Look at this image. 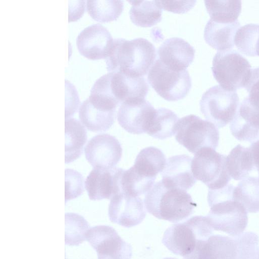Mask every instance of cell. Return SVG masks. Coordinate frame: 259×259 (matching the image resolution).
Segmentation results:
<instances>
[{
	"label": "cell",
	"instance_id": "obj_1",
	"mask_svg": "<svg viewBox=\"0 0 259 259\" xmlns=\"http://www.w3.org/2000/svg\"><path fill=\"white\" fill-rule=\"evenodd\" d=\"M156 57L154 46L145 38L114 39L105 59L107 70L109 72L141 77L149 71Z\"/></svg>",
	"mask_w": 259,
	"mask_h": 259
},
{
	"label": "cell",
	"instance_id": "obj_2",
	"mask_svg": "<svg viewBox=\"0 0 259 259\" xmlns=\"http://www.w3.org/2000/svg\"><path fill=\"white\" fill-rule=\"evenodd\" d=\"M234 187L228 184L218 190H209L207 201L210 210L206 217L212 229L232 237L242 234L247 223V211L233 198Z\"/></svg>",
	"mask_w": 259,
	"mask_h": 259
},
{
	"label": "cell",
	"instance_id": "obj_3",
	"mask_svg": "<svg viewBox=\"0 0 259 259\" xmlns=\"http://www.w3.org/2000/svg\"><path fill=\"white\" fill-rule=\"evenodd\" d=\"M147 210L155 217L172 223L187 219L197 206L186 191L156 183L146 194Z\"/></svg>",
	"mask_w": 259,
	"mask_h": 259
},
{
	"label": "cell",
	"instance_id": "obj_4",
	"mask_svg": "<svg viewBox=\"0 0 259 259\" xmlns=\"http://www.w3.org/2000/svg\"><path fill=\"white\" fill-rule=\"evenodd\" d=\"M213 230L206 217L194 216L167 228L162 242L171 252L184 257L191 254L200 241L213 235Z\"/></svg>",
	"mask_w": 259,
	"mask_h": 259
},
{
	"label": "cell",
	"instance_id": "obj_5",
	"mask_svg": "<svg viewBox=\"0 0 259 259\" xmlns=\"http://www.w3.org/2000/svg\"><path fill=\"white\" fill-rule=\"evenodd\" d=\"M149 86L144 78L133 77L120 72H109L97 79L90 95L111 101L117 105L131 99H145Z\"/></svg>",
	"mask_w": 259,
	"mask_h": 259
},
{
	"label": "cell",
	"instance_id": "obj_6",
	"mask_svg": "<svg viewBox=\"0 0 259 259\" xmlns=\"http://www.w3.org/2000/svg\"><path fill=\"white\" fill-rule=\"evenodd\" d=\"M251 66L237 51H218L213 57L211 70L213 75L224 89L235 91L245 86L251 71Z\"/></svg>",
	"mask_w": 259,
	"mask_h": 259
},
{
	"label": "cell",
	"instance_id": "obj_7",
	"mask_svg": "<svg viewBox=\"0 0 259 259\" xmlns=\"http://www.w3.org/2000/svg\"><path fill=\"white\" fill-rule=\"evenodd\" d=\"M175 135L176 141L192 153L205 147L215 150L219 144L218 128L211 122L195 115L179 119Z\"/></svg>",
	"mask_w": 259,
	"mask_h": 259
},
{
	"label": "cell",
	"instance_id": "obj_8",
	"mask_svg": "<svg viewBox=\"0 0 259 259\" xmlns=\"http://www.w3.org/2000/svg\"><path fill=\"white\" fill-rule=\"evenodd\" d=\"M239 99L235 91H229L220 85L207 90L200 101V111L206 119L217 128L231 123L239 108Z\"/></svg>",
	"mask_w": 259,
	"mask_h": 259
},
{
	"label": "cell",
	"instance_id": "obj_9",
	"mask_svg": "<svg viewBox=\"0 0 259 259\" xmlns=\"http://www.w3.org/2000/svg\"><path fill=\"white\" fill-rule=\"evenodd\" d=\"M148 79L156 92L168 101H176L184 98L189 93L192 84L187 70L174 71L158 59L150 69Z\"/></svg>",
	"mask_w": 259,
	"mask_h": 259
},
{
	"label": "cell",
	"instance_id": "obj_10",
	"mask_svg": "<svg viewBox=\"0 0 259 259\" xmlns=\"http://www.w3.org/2000/svg\"><path fill=\"white\" fill-rule=\"evenodd\" d=\"M226 158L225 155L211 148L201 149L192 160L191 170L194 177L205 184L209 190L225 187L231 179L226 169Z\"/></svg>",
	"mask_w": 259,
	"mask_h": 259
},
{
	"label": "cell",
	"instance_id": "obj_11",
	"mask_svg": "<svg viewBox=\"0 0 259 259\" xmlns=\"http://www.w3.org/2000/svg\"><path fill=\"white\" fill-rule=\"evenodd\" d=\"M85 240L98 254V259H131L132 247L116 230L109 226L100 225L89 229Z\"/></svg>",
	"mask_w": 259,
	"mask_h": 259
},
{
	"label": "cell",
	"instance_id": "obj_12",
	"mask_svg": "<svg viewBox=\"0 0 259 259\" xmlns=\"http://www.w3.org/2000/svg\"><path fill=\"white\" fill-rule=\"evenodd\" d=\"M118 106L109 100L90 95L79 107V118L89 130L105 132L114 123Z\"/></svg>",
	"mask_w": 259,
	"mask_h": 259
},
{
	"label": "cell",
	"instance_id": "obj_13",
	"mask_svg": "<svg viewBox=\"0 0 259 259\" xmlns=\"http://www.w3.org/2000/svg\"><path fill=\"white\" fill-rule=\"evenodd\" d=\"M84 153L87 160L94 168L111 169L120 160L122 149L115 137L103 134L88 142Z\"/></svg>",
	"mask_w": 259,
	"mask_h": 259
},
{
	"label": "cell",
	"instance_id": "obj_14",
	"mask_svg": "<svg viewBox=\"0 0 259 259\" xmlns=\"http://www.w3.org/2000/svg\"><path fill=\"white\" fill-rule=\"evenodd\" d=\"M155 111L151 103L145 99H131L120 105L117 120L126 132L140 135L146 133Z\"/></svg>",
	"mask_w": 259,
	"mask_h": 259
},
{
	"label": "cell",
	"instance_id": "obj_15",
	"mask_svg": "<svg viewBox=\"0 0 259 259\" xmlns=\"http://www.w3.org/2000/svg\"><path fill=\"white\" fill-rule=\"evenodd\" d=\"M108 215L112 223L130 228L141 223L146 212L141 198L120 192L110 199Z\"/></svg>",
	"mask_w": 259,
	"mask_h": 259
},
{
	"label": "cell",
	"instance_id": "obj_16",
	"mask_svg": "<svg viewBox=\"0 0 259 259\" xmlns=\"http://www.w3.org/2000/svg\"><path fill=\"white\" fill-rule=\"evenodd\" d=\"M113 39L109 31L99 24L85 27L78 34L76 45L80 54L88 59H106Z\"/></svg>",
	"mask_w": 259,
	"mask_h": 259
},
{
	"label": "cell",
	"instance_id": "obj_17",
	"mask_svg": "<svg viewBox=\"0 0 259 259\" xmlns=\"http://www.w3.org/2000/svg\"><path fill=\"white\" fill-rule=\"evenodd\" d=\"M123 169L94 168L85 181V187L91 200L110 199L120 191V182Z\"/></svg>",
	"mask_w": 259,
	"mask_h": 259
},
{
	"label": "cell",
	"instance_id": "obj_18",
	"mask_svg": "<svg viewBox=\"0 0 259 259\" xmlns=\"http://www.w3.org/2000/svg\"><path fill=\"white\" fill-rule=\"evenodd\" d=\"M195 50L188 42L179 37L165 40L159 48L158 59L169 69L182 71L193 62Z\"/></svg>",
	"mask_w": 259,
	"mask_h": 259
},
{
	"label": "cell",
	"instance_id": "obj_19",
	"mask_svg": "<svg viewBox=\"0 0 259 259\" xmlns=\"http://www.w3.org/2000/svg\"><path fill=\"white\" fill-rule=\"evenodd\" d=\"M192 158L186 154L169 157L161 172L165 185L187 191L196 183L191 170Z\"/></svg>",
	"mask_w": 259,
	"mask_h": 259
},
{
	"label": "cell",
	"instance_id": "obj_20",
	"mask_svg": "<svg viewBox=\"0 0 259 259\" xmlns=\"http://www.w3.org/2000/svg\"><path fill=\"white\" fill-rule=\"evenodd\" d=\"M236 246L233 238L212 235L200 241L195 250L184 259H235Z\"/></svg>",
	"mask_w": 259,
	"mask_h": 259
},
{
	"label": "cell",
	"instance_id": "obj_21",
	"mask_svg": "<svg viewBox=\"0 0 259 259\" xmlns=\"http://www.w3.org/2000/svg\"><path fill=\"white\" fill-rule=\"evenodd\" d=\"M240 27L237 20L231 23H220L210 19L204 31L206 42L218 51L231 50L234 46V38Z\"/></svg>",
	"mask_w": 259,
	"mask_h": 259
},
{
	"label": "cell",
	"instance_id": "obj_22",
	"mask_svg": "<svg viewBox=\"0 0 259 259\" xmlns=\"http://www.w3.org/2000/svg\"><path fill=\"white\" fill-rule=\"evenodd\" d=\"M226 167L230 177L235 180L248 177L256 169L250 147L239 144L232 149L226 157Z\"/></svg>",
	"mask_w": 259,
	"mask_h": 259
},
{
	"label": "cell",
	"instance_id": "obj_23",
	"mask_svg": "<svg viewBox=\"0 0 259 259\" xmlns=\"http://www.w3.org/2000/svg\"><path fill=\"white\" fill-rule=\"evenodd\" d=\"M65 162L70 163L82 154L87 140V131L80 121L68 118L65 121Z\"/></svg>",
	"mask_w": 259,
	"mask_h": 259
},
{
	"label": "cell",
	"instance_id": "obj_24",
	"mask_svg": "<svg viewBox=\"0 0 259 259\" xmlns=\"http://www.w3.org/2000/svg\"><path fill=\"white\" fill-rule=\"evenodd\" d=\"M166 162L165 156L160 149L149 147L139 152L133 167L140 175L155 179L158 173L163 170Z\"/></svg>",
	"mask_w": 259,
	"mask_h": 259
},
{
	"label": "cell",
	"instance_id": "obj_25",
	"mask_svg": "<svg viewBox=\"0 0 259 259\" xmlns=\"http://www.w3.org/2000/svg\"><path fill=\"white\" fill-rule=\"evenodd\" d=\"M132 5L130 10L132 22L137 26L150 27L162 19V8L157 1H130Z\"/></svg>",
	"mask_w": 259,
	"mask_h": 259
},
{
	"label": "cell",
	"instance_id": "obj_26",
	"mask_svg": "<svg viewBox=\"0 0 259 259\" xmlns=\"http://www.w3.org/2000/svg\"><path fill=\"white\" fill-rule=\"evenodd\" d=\"M179 120L177 115L169 109L165 108L156 109L146 133L160 140L169 138L175 134Z\"/></svg>",
	"mask_w": 259,
	"mask_h": 259
},
{
	"label": "cell",
	"instance_id": "obj_27",
	"mask_svg": "<svg viewBox=\"0 0 259 259\" xmlns=\"http://www.w3.org/2000/svg\"><path fill=\"white\" fill-rule=\"evenodd\" d=\"M234 200L240 202L248 212L259 211V181L258 177H248L234 187Z\"/></svg>",
	"mask_w": 259,
	"mask_h": 259
},
{
	"label": "cell",
	"instance_id": "obj_28",
	"mask_svg": "<svg viewBox=\"0 0 259 259\" xmlns=\"http://www.w3.org/2000/svg\"><path fill=\"white\" fill-rule=\"evenodd\" d=\"M210 19L220 23H231L237 20L241 11L240 1H205Z\"/></svg>",
	"mask_w": 259,
	"mask_h": 259
},
{
	"label": "cell",
	"instance_id": "obj_29",
	"mask_svg": "<svg viewBox=\"0 0 259 259\" xmlns=\"http://www.w3.org/2000/svg\"><path fill=\"white\" fill-rule=\"evenodd\" d=\"M155 180L140 175L132 166L127 170L123 169L122 171L120 182V192L139 197L147 193L151 190Z\"/></svg>",
	"mask_w": 259,
	"mask_h": 259
},
{
	"label": "cell",
	"instance_id": "obj_30",
	"mask_svg": "<svg viewBox=\"0 0 259 259\" xmlns=\"http://www.w3.org/2000/svg\"><path fill=\"white\" fill-rule=\"evenodd\" d=\"M87 11L96 21L108 22L116 20L123 9L122 1L95 0L87 1Z\"/></svg>",
	"mask_w": 259,
	"mask_h": 259
},
{
	"label": "cell",
	"instance_id": "obj_31",
	"mask_svg": "<svg viewBox=\"0 0 259 259\" xmlns=\"http://www.w3.org/2000/svg\"><path fill=\"white\" fill-rule=\"evenodd\" d=\"M234 44L246 56H259V25L248 24L239 28L235 36Z\"/></svg>",
	"mask_w": 259,
	"mask_h": 259
},
{
	"label": "cell",
	"instance_id": "obj_32",
	"mask_svg": "<svg viewBox=\"0 0 259 259\" xmlns=\"http://www.w3.org/2000/svg\"><path fill=\"white\" fill-rule=\"evenodd\" d=\"M87 221L75 213L65 214V243L68 245H78L86 238L89 229Z\"/></svg>",
	"mask_w": 259,
	"mask_h": 259
},
{
	"label": "cell",
	"instance_id": "obj_33",
	"mask_svg": "<svg viewBox=\"0 0 259 259\" xmlns=\"http://www.w3.org/2000/svg\"><path fill=\"white\" fill-rule=\"evenodd\" d=\"M236 246L235 259H255L258 237L252 232H243L233 237Z\"/></svg>",
	"mask_w": 259,
	"mask_h": 259
},
{
	"label": "cell",
	"instance_id": "obj_34",
	"mask_svg": "<svg viewBox=\"0 0 259 259\" xmlns=\"http://www.w3.org/2000/svg\"><path fill=\"white\" fill-rule=\"evenodd\" d=\"M65 201L79 196L83 192V178L82 175L72 169L65 170Z\"/></svg>",
	"mask_w": 259,
	"mask_h": 259
},
{
	"label": "cell",
	"instance_id": "obj_35",
	"mask_svg": "<svg viewBox=\"0 0 259 259\" xmlns=\"http://www.w3.org/2000/svg\"><path fill=\"white\" fill-rule=\"evenodd\" d=\"M163 10L174 13L183 14L188 12L195 5L196 1H157Z\"/></svg>",
	"mask_w": 259,
	"mask_h": 259
},
{
	"label": "cell",
	"instance_id": "obj_36",
	"mask_svg": "<svg viewBox=\"0 0 259 259\" xmlns=\"http://www.w3.org/2000/svg\"><path fill=\"white\" fill-rule=\"evenodd\" d=\"M250 149L256 170L259 173V139L251 143Z\"/></svg>",
	"mask_w": 259,
	"mask_h": 259
},
{
	"label": "cell",
	"instance_id": "obj_37",
	"mask_svg": "<svg viewBox=\"0 0 259 259\" xmlns=\"http://www.w3.org/2000/svg\"><path fill=\"white\" fill-rule=\"evenodd\" d=\"M255 259H259V248H258Z\"/></svg>",
	"mask_w": 259,
	"mask_h": 259
},
{
	"label": "cell",
	"instance_id": "obj_38",
	"mask_svg": "<svg viewBox=\"0 0 259 259\" xmlns=\"http://www.w3.org/2000/svg\"><path fill=\"white\" fill-rule=\"evenodd\" d=\"M163 259H177V258H173V257H166Z\"/></svg>",
	"mask_w": 259,
	"mask_h": 259
},
{
	"label": "cell",
	"instance_id": "obj_39",
	"mask_svg": "<svg viewBox=\"0 0 259 259\" xmlns=\"http://www.w3.org/2000/svg\"><path fill=\"white\" fill-rule=\"evenodd\" d=\"M258 174H259V173H258ZM258 181H259V176H258Z\"/></svg>",
	"mask_w": 259,
	"mask_h": 259
}]
</instances>
